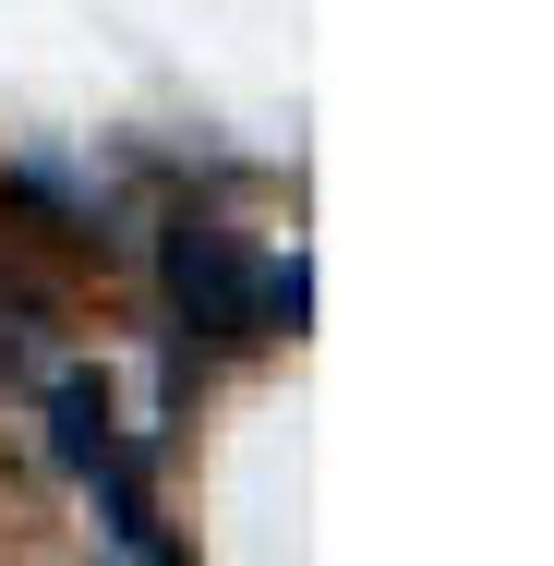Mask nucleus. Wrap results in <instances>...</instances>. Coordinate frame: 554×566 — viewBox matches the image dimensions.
Returning <instances> with one entry per match:
<instances>
[{
	"label": "nucleus",
	"mask_w": 554,
	"mask_h": 566,
	"mask_svg": "<svg viewBox=\"0 0 554 566\" xmlns=\"http://www.w3.org/2000/svg\"><path fill=\"white\" fill-rule=\"evenodd\" d=\"M49 434H61V458H73V482L97 494V518H109V555H121V566H169L157 494H145V458L121 447L109 398H97L85 374H61V386H49Z\"/></svg>",
	"instance_id": "nucleus-1"
},
{
	"label": "nucleus",
	"mask_w": 554,
	"mask_h": 566,
	"mask_svg": "<svg viewBox=\"0 0 554 566\" xmlns=\"http://www.w3.org/2000/svg\"><path fill=\"white\" fill-rule=\"evenodd\" d=\"M169 302H181L206 338H265V314H278V302H302V277L253 265V253H241V229L181 218V229H169Z\"/></svg>",
	"instance_id": "nucleus-2"
}]
</instances>
